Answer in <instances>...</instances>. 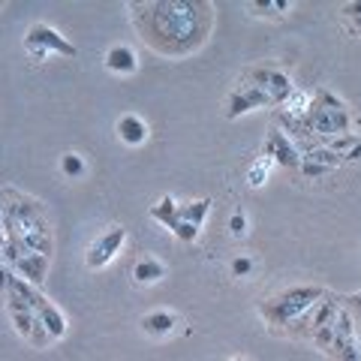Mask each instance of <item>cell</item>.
<instances>
[{
	"instance_id": "6da1fadb",
	"label": "cell",
	"mask_w": 361,
	"mask_h": 361,
	"mask_svg": "<svg viewBox=\"0 0 361 361\" xmlns=\"http://www.w3.org/2000/svg\"><path fill=\"white\" fill-rule=\"evenodd\" d=\"M151 30L145 33L160 51L184 54L205 39L211 27L208 4H187V0H172V4H148Z\"/></svg>"
},
{
	"instance_id": "7a4b0ae2",
	"label": "cell",
	"mask_w": 361,
	"mask_h": 361,
	"mask_svg": "<svg viewBox=\"0 0 361 361\" xmlns=\"http://www.w3.org/2000/svg\"><path fill=\"white\" fill-rule=\"evenodd\" d=\"M325 295H329V289H322V286H292V289L277 292L274 298L259 304V313H262L265 322H271L274 329H289L292 322L301 319V316L310 307H316Z\"/></svg>"
},
{
	"instance_id": "3957f363",
	"label": "cell",
	"mask_w": 361,
	"mask_h": 361,
	"mask_svg": "<svg viewBox=\"0 0 361 361\" xmlns=\"http://www.w3.org/2000/svg\"><path fill=\"white\" fill-rule=\"evenodd\" d=\"M304 118H307L313 135L322 142L346 135L353 130V115H349V109L331 94V90H316V97H313L310 109L304 111Z\"/></svg>"
},
{
	"instance_id": "277c9868",
	"label": "cell",
	"mask_w": 361,
	"mask_h": 361,
	"mask_svg": "<svg viewBox=\"0 0 361 361\" xmlns=\"http://www.w3.org/2000/svg\"><path fill=\"white\" fill-rule=\"evenodd\" d=\"M244 82L262 87L268 94V99H271V106H286L289 97L295 94L292 78L283 70H277V66H253V70L244 73Z\"/></svg>"
},
{
	"instance_id": "5b68a950",
	"label": "cell",
	"mask_w": 361,
	"mask_h": 361,
	"mask_svg": "<svg viewBox=\"0 0 361 361\" xmlns=\"http://www.w3.org/2000/svg\"><path fill=\"white\" fill-rule=\"evenodd\" d=\"M25 45L33 58H49V54H61V58H75V45L70 39H63L58 30L49 25H33L25 37Z\"/></svg>"
},
{
	"instance_id": "8992f818",
	"label": "cell",
	"mask_w": 361,
	"mask_h": 361,
	"mask_svg": "<svg viewBox=\"0 0 361 361\" xmlns=\"http://www.w3.org/2000/svg\"><path fill=\"white\" fill-rule=\"evenodd\" d=\"M331 358H337V361H361L355 316L349 313L343 304H341V310H337V316H334V346H331Z\"/></svg>"
},
{
	"instance_id": "52a82bcc",
	"label": "cell",
	"mask_w": 361,
	"mask_h": 361,
	"mask_svg": "<svg viewBox=\"0 0 361 361\" xmlns=\"http://www.w3.org/2000/svg\"><path fill=\"white\" fill-rule=\"evenodd\" d=\"M123 241H127V229H123V226H111L109 232H103L87 247V268H106L111 259L121 253Z\"/></svg>"
},
{
	"instance_id": "ba28073f",
	"label": "cell",
	"mask_w": 361,
	"mask_h": 361,
	"mask_svg": "<svg viewBox=\"0 0 361 361\" xmlns=\"http://www.w3.org/2000/svg\"><path fill=\"white\" fill-rule=\"evenodd\" d=\"M262 157H271V160H274L277 166H283V169H301V163H304L298 145L292 142L283 130H271V133H268Z\"/></svg>"
},
{
	"instance_id": "9c48e42d",
	"label": "cell",
	"mask_w": 361,
	"mask_h": 361,
	"mask_svg": "<svg viewBox=\"0 0 361 361\" xmlns=\"http://www.w3.org/2000/svg\"><path fill=\"white\" fill-rule=\"evenodd\" d=\"M265 106H271V99H268V94L262 87H256V85H250V82H244V85H238L229 94V103H226V118H241V115H247V111H253V109H265Z\"/></svg>"
},
{
	"instance_id": "30bf717a",
	"label": "cell",
	"mask_w": 361,
	"mask_h": 361,
	"mask_svg": "<svg viewBox=\"0 0 361 361\" xmlns=\"http://www.w3.org/2000/svg\"><path fill=\"white\" fill-rule=\"evenodd\" d=\"M9 268H13L18 277H25L30 286H39L45 280V274H49V256H42V253H21L16 262H9Z\"/></svg>"
},
{
	"instance_id": "8fae6325",
	"label": "cell",
	"mask_w": 361,
	"mask_h": 361,
	"mask_svg": "<svg viewBox=\"0 0 361 361\" xmlns=\"http://www.w3.org/2000/svg\"><path fill=\"white\" fill-rule=\"evenodd\" d=\"M103 61H106V70L118 73V75H133L135 70H139V58H135V51L130 49V45H123V42L111 45Z\"/></svg>"
},
{
	"instance_id": "7c38bea8",
	"label": "cell",
	"mask_w": 361,
	"mask_h": 361,
	"mask_svg": "<svg viewBox=\"0 0 361 361\" xmlns=\"http://www.w3.org/2000/svg\"><path fill=\"white\" fill-rule=\"evenodd\" d=\"M118 139L130 148H139V145L148 142V123H145L139 115H121L118 118Z\"/></svg>"
},
{
	"instance_id": "4fadbf2b",
	"label": "cell",
	"mask_w": 361,
	"mask_h": 361,
	"mask_svg": "<svg viewBox=\"0 0 361 361\" xmlns=\"http://www.w3.org/2000/svg\"><path fill=\"white\" fill-rule=\"evenodd\" d=\"M37 316H39V322L45 325V331L51 334V341H61V337L66 334V316L54 307L49 298H42L37 304Z\"/></svg>"
},
{
	"instance_id": "5bb4252c",
	"label": "cell",
	"mask_w": 361,
	"mask_h": 361,
	"mask_svg": "<svg viewBox=\"0 0 361 361\" xmlns=\"http://www.w3.org/2000/svg\"><path fill=\"white\" fill-rule=\"evenodd\" d=\"M175 325H178V316L169 313V310H151V313L142 316V331L151 334V337H166V334H172Z\"/></svg>"
},
{
	"instance_id": "9a60e30c",
	"label": "cell",
	"mask_w": 361,
	"mask_h": 361,
	"mask_svg": "<svg viewBox=\"0 0 361 361\" xmlns=\"http://www.w3.org/2000/svg\"><path fill=\"white\" fill-rule=\"evenodd\" d=\"M163 277H166V265L160 262V259H154V256H145V259H139V262L133 265V280L139 286L160 283Z\"/></svg>"
},
{
	"instance_id": "2e32d148",
	"label": "cell",
	"mask_w": 361,
	"mask_h": 361,
	"mask_svg": "<svg viewBox=\"0 0 361 361\" xmlns=\"http://www.w3.org/2000/svg\"><path fill=\"white\" fill-rule=\"evenodd\" d=\"M151 217L160 223V226H166L169 232H172L175 223L180 220V205H178L172 196H163L160 202H157V205H151Z\"/></svg>"
},
{
	"instance_id": "e0dca14e",
	"label": "cell",
	"mask_w": 361,
	"mask_h": 361,
	"mask_svg": "<svg viewBox=\"0 0 361 361\" xmlns=\"http://www.w3.org/2000/svg\"><path fill=\"white\" fill-rule=\"evenodd\" d=\"M211 199H196V202H187V205H180V220L184 223H193V226H205L208 214H211Z\"/></svg>"
},
{
	"instance_id": "ac0fdd59",
	"label": "cell",
	"mask_w": 361,
	"mask_h": 361,
	"mask_svg": "<svg viewBox=\"0 0 361 361\" xmlns=\"http://www.w3.org/2000/svg\"><path fill=\"white\" fill-rule=\"evenodd\" d=\"M61 172H63V178H73V180H78V178H85V172H87V163H85V157L82 154H63L61 157Z\"/></svg>"
},
{
	"instance_id": "d6986e66",
	"label": "cell",
	"mask_w": 361,
	"mask_h": 361,
	"mask_svg": "<svg viewBox=\"0 0 361 361\" xmlns=\"http://www.w3.org/2000/svg\"><path fill=\"white\" fill-rule=\"evenodd\" d=\"M253 9V16H283L292 9L289 0H253V4H247Z\"/></svg>"
},
{
	"instance_id": "ffe728a7",
	"label": "cell",
	"mask_w": 361,
	"mask_h": 361,
	"mask_svg": "<svg viewBox=\"0 0 361 361\" xmlns=\"http://www.w3.org/2000/svg\"><path fill=\"white\" fill-rule=\"evenodd\" d=\"M271 166H274V160H271V157H262V160H256V163L250 166V172H247V184H250V187H262L265 180H268V175H271Z\"/></svg>"
},
{
	"instance_id": "44dd1931",
	"label": "cell",
	"mask_w": 361,
	"mask_h": 361,
	"mask_svg": "<svg viewBox=\"0 0 361 361\" xmlns=\"http://www.w3.org/2000/svg\"><path fill=\"white\" fill-rule=\"evenodd\" d=\"M304 160H313V163H319V166H329V169H337L343 163V157H337L331 148H313L304 154Z\"/></svg>"
},
{
	"instance_id": "7402d4cb",
	"label": "cell",
	"mask_w": 361,
	"mask_h": 361,
	"mask_svg": "<svg viewBox=\"0 0 361 361\" xmlns=\"http://www.w3.org/2000/svg\"><path fill=\"white\" fill-rule=\"evenodd\" d=\"M172 235H175L178 241H184V244H193V241L199 238V226L178 220V223H175V229H172Z\"/></svg>"
},
{
	"instance_id": "603a6c76",
	"label": "cell",
	"mask_w": 361,
	"mask_h": 361,
	"mask_svg": "<svg viewBox=\"0 0 361 361\" xmlns=\"http://www.w3.org/2000/svg\"><path fill=\"white\" fill-rule=\"evenodd\" d=\"M229 232H232V238H244L247 235V214L238 208V211H232V217H229Z\"/></svg>"
},
{
	"instance_id": "cb8c5ba5",
	"label": "cell",
	"mask_w": 361,
	"mask_h": 361,
	"mask_svg": "<svg viewBox=\"0 0 361 361\" xmlns=\"http://www.w3.org/2000/svg\"><path fill=\"white\" fill-rule=\"evenodd\" d=\"M250 271H253L250 256H235L232 259V277H250Z\"/></svg>"
},
{
	"instance_id": "d4e9b609",
	"label": "cell",
	"mask_w": 361,
	"mask_h": 361,
	"mask_svg": "<svg viewBox=\"0 0 361 361\" xmlns=\"http://www.w3.org/2000/svg\"><path fill=\"white\" fill-rule=\"evenodd\" d=\"M298 172H301L304 178H322V175L334 172V169H329V166H319V163H313V160H304Z\"/></svg>"
},
{
	"instance_id": "484cf974",
	"label": "cell",
	"mask_w": 361,
	"mask_h": 361,
	"mask_svg": "<svg viewBox=\"0 0 361 361\" xmlns=\"http://www.w3.org/2000/svg\"><path fill=\"white\" fill-rule=\"evenodd\" d=\"M13 274H16V271L9 268L4 259H0V298H4V301H6V289H9V280H13Z\"/></svg>"
},
{
	"instance_id": "4316f807",
	"label": "cell",
	"mask_w": 361,
	"mask_h": 361,
	"mask_svg": "<svg viewBox=\"0 0 361 361\" xmlns=\"http://www.w3.org/2000/svg\"><path fill=\"white\" fill-rule=\"evenodd\" d=\"M341 304H343V307L353 313V316H358V313H361V292H355V295H343Z\"/></svg>"
},
{
	"instance_id": "83f0119b",
	"label": "cell",
	"mask_w": 361,
	"mask_h": 361,
	"mask_svg": "<svg viewBox=\"0 0 361 361\" xmlns=\"http://www.w3.org/2000/svg\"><path fill=\"white\" fill-rule=\"evenodd\" d=\"M358 160H361V142H358L355 148H353V151H349V154L343 157V163H358Z\"/></svg>"
},
{
	"instance_id": "f1b7e54d",
	"label": "cell",
	"mask_w": 361,
	"mask_h": 361,
	"mask_svg": "<svg viewBox=\"0 0 361 361\" xmlns=\"http://www.w3.org/2000/svg\"><path fill=\"white\" fill-rule=\"evenodd\" d=\"M0 223H4V205H0Z\"/></svg>"
},
{
	"instance_id": "f546056e",
	"label": "cell",
	"mask_w": 361,
	"mask_h": 361,
	"mask_svg": "<svg viewBox=\"0 0 361 361\" xmlns=\"http://www.w3.org/2000/svg\"><path fill=\"white\" fill-rule=\"evenodd\" d=\"M229 361H250V358H229Z\"/></svg>"
},
{
	"instance_id": "4dcf8cb0",
	"label": "cell",
	"mask_w": 361,
	"mask_h": 361,
	"mask_svg": "<svg viewBox=\"0 0 361 361\" xmlns=\"http://www.w3.org/2000/svg\"><path fill=\"white\" fill-rule=\"evenodd\" d=\"M358 346H361V325H358Z\"/></svg>"
},
{
	"instance_id": "1f68e13d",
	"label": "cell",
	"mask_w": 361,
	"mask_h": 361,
	"mask_svg": "<svg viewBox=\"0 0 361 361\" xmlns=\"http://www.w3.org/2000/svg\"><path fill=\"white\" fill-rule=\"evenodd\" d=\"M358 127H361V115H358Z\"/></svg>"
}]
</instances>
